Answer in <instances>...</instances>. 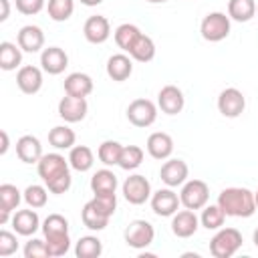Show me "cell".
<instances>
[{"instance_id":"obj_50","label":"cell","mask_w":258,"mask_h":258,"mask_svg":"<svg viewBox=\"0 0 258 258\" xmlns=\"http://www.w3.org/2000/svg\"><path fill=\"white\" fill-rule=\"evenodd\" d=\"M254 202H256V210H258V189L254 191Z\"/></svg>"},{"instance_id":"obj_17","label":"cell","mask_w":258,"mask_h":258,"mask_svg":"<svg viewBox=\"0 0 258 258\" xmlns=\"http://www.w3.org/2000/svg\"><path fill=\"white\" fill-rule=\"evenodd\" d=\"M40 67L48 75H60L69 67V54L60 46H48L40 52Z\"/></svg>"},{"instance_id":"obj_31","label":"cell","mask_w":258,"mask_h":258,"mask_svg":"<svg viewBox=\"0 0 258 258\" xmlns=\"http://www.w3.org/2000/svg\"><path fill=\"white\" fill-rule=\"evenodd\" d=\"M228 16L230 20H236V22H248L256 16V2L254 0H230Z\"/></svg>"},{"instance_id":"obj_33","label":"cell","mask_w":258,"mask_h":258,"mask_svg":"<svg viewBox=\"0 0 258 258\" xmlns=\"http://www.w3.org/2000/svg\"><path fill=\"white\" fill-rule=\"evenodd\" d=\"M103 254V242L97 236H83L75 244L77 258H99Z\"/></svg>"},{"instance_id":"obj_28","label":"cell","mask_w":258,"mask_h":258,"mask_svg":"<svg viewBox=\"0 0 258 258\" xmlns=\"http://www.w3.org/2000/svg\"><path fill=\"white\" fill-rule=\"evenodd\" d=\"M93 194H115L117 189V175L111 169H97L91 177Z\"/></svg>"},{"instance_id":"obj_2","label":"cell","mask_w":258,"mask_h":258,"mask_svg":"<svg viewBox=\"0 0 258 258\" xmlns=\"http://www.w3.org/2000/svg\"><path fill=\"white\" fill-rule=\"evenodd\" d=\"M218 206L230 218H250L256 212L254 191L248 187H226L218 196Z\"/></svg>"},{"instance_id":"obj_46","label":"cell","mask_w":258,"mask_h":258,"mask_svg":"<svg viewBox=\"0 0 258 258\" xmlns=\"http://www.w3.org/2000/svg\"><path fill=\"white\" fill-rule=\"evenodd\" d=\"M0 135H2V147H0V153L4 155V153L8 151V147H10V141H8V133H6V131H2Z\"/></svg>"},{"instance_id":"obj_47","label":"cell","mask_w":258,"mask_h":258,"mask_svg":"<svg viewBox=\"0 0 258 258\" xmlns=\"http://www.w3.org/2000/svg\"><path fill=\"white\" fill-rule=\"evenodd\" d=\"M81 4H85V6H99L103 0H79Z\"/></svg>"},{"instance_id":"obj_40","label":"cell","mask_w":258,"mask_h":258,"mask_svg":"<svg viewBox=\"0 0 258 258\" xmlns=\"http://www.w3.org/2000/svg\"><path fill=\"white\" fill-rule=\"evenodd\" d=\"M42 234H69V220L60 214H48L42 222Z\"/></svg>"},{"instance_id":"obj_37","label":"cell","mask_w":258,"mask_h":258,"mask_svg":"<svg viewBox=\"0 0 258 258\" xmlns=\"http://www.w3.org/2000/svg\"><path fill=\"white\" fill-rule=\"evenodd\" d=\"M46 12L50 16V20L54 22H64L73 16L75 12V0H48L46 4Z\"/></svg>"},{"instance_id":"obj_19","label":"cell","mask_w":258,"mask_h":258,"mask_svg":"<svg viewBox=\"0 0 258 258\" xmlns=\"http://www.w3.org/2000/svg\"><path fill=\"white\" fill-rule=\"evenodd\" d=\"M10 222H12L14 232L20 234V236H34L36 230L42 228L40 226V218H38V214H36L34 208H30V210H16L12 214V220Z\"/></svg>"},{"instance_id":"obj_1","label":"cell","mask_w":258,"mask_h":258,"mask_svg":"<svg viewBox=\"0 0 258 258\" xmlns=\"http://www.w3.org/2000/svg\"><path fill=\"white\" fill-rule=\"evenodd\" d=\"M71 163L69 159H64V155L60 153H44L40 157V161L36 163L38 175L44 181V185L48 187L50 194H67L71 189L73 177H71Z\"/></svg>"},{"instance_id":"obj_48","label":"cell","mask_w":258,"mask_h":258,"mask_svg":"<svg viewBox=\"0 0 258 258\" xmlns=\"http://www.w3.org/2000/svg\"><path fill=\"white\" fill-rule=\"evenodd\" d=\"M252 240H254V244H256V248H258V228L254 230V234H252Z\"/></svg>"},{"instance_id":"obj_15","label":"cell","mask_w":258,"mask_h":258,"mask_svg":"<svg viewBox=\"0 0 258 258\" xmlns=\"http://www.w3.org/2000/svg\"><path fill=\"white\" fill-rule=\"evenodd\" d=\"M83 34L85 38L91 42V44H103L109 40L111 36V24L105 16L101 14H95V16H89L85 20V26H83Z\"/></svg>"},{"instance_id":"obj_14","label":"cell","mask_w":258,"mask_h":258,"mask_svg":"<svg viewBox=\"0 0 258 258\" xmlns=\"http://www.w3.org/2000/svg\"><path fill=\"white\" fill-rule=\"evenodd\" d=\"M187 175H189V167L183 159H167L159 169V177L167 187L183 185L187 181Z\"/></svg>"},{"instance_id":"obj_8","label":"cell","mask_w":258,"mask_h":258,"mask_svg":"<svg viewBox=\"0 0 258 258\" xmlns=\"http://www.w3.org/2000/svg\"><path fill=\"white\" fill-rule=\"evenodd\" d=\"M127 119L135 127H149L157 119V105L149 99H135L127 107Z\"/></svg>"},{"instance_id":"obj_16","label":"cell","mask_w":258,"mask_h":258,"mask_svg":"<svg viewBox=\"0 0 258 258\" xmlns=\"http://www.w3.org/2000/svg\"><path fill=\"white\" fill-rule=\"evenodd\" d=\"M200 228V218L196 216L194 210H181V212H175L171 216V232L177 236V238H189L198 232Z\"/></svg>"},{"instance_id":"obj_7","label":"cell","mask_w":258,"mask_h":258,"mask_svg":"<svg viewBox=\"0 0 258 258\" xmlns=\"http://www.w3.org/2000/svg\"><path fill=\"white\" fill-rule=\"evenodd\" d=\"M121 189H123V198H125L129 204H133V206H141V204H145L147 200H151V183H149V179H147L145 175H141V173L129 175V177L123 181Z\"/></svg>"},{"instance_id":"obj_20","label":"cell","mask_w":258,"mask_h":258,"mask_svg":"<svg viewBox=\"0 0 258 258\" xmlns=\"http://www.w3.org/2000/svg\"><path fill=\"white\" fill-rule=\"evenodd\" d=\"M16 42L24 52H38L44 46V32L36 24H26L18 30Z\"/></svg>"},{"instance_id":"obj_23","label":"cell","mask_w":258,"mask_h":258,"mask_svg":"<svg viewBox=\"0 0 258 258\" xmlns=\"http://www.w3.org/2000/svg\"><path fill=\"white\" fill-rule=\"evenodd\" d=\"M16 155L22 163H38L42 153V145L38 141V137L34 135H22L16 141Z\"/></svg>"},{"instance_id":"obj_3","label":"cell","mask_w":258,"mask_h":258,"mask_svg":"<svg viewBox=\"0 0 258 258\" xmlns=\"http://www.w3.org/2000/svg\"><path fill=\"white\" fill-rule=\"evenodd\" d=\"M242 234L236 228H220L210 240V254L214 258H230L242 246Z\"/></svg>"},{"instance_id":"obj_5","label":"cell","mask_w":258,"mask_h":258,"mask_svg":"<svg viewBox=\"0 0 258 258\" xmlns=\"http://www.w3.org/2000/svg\"><path fill=\"white\" fill-rule=\"evenodd\" d=\"M210 200V187L206 181L202 179H187L183 185H181V191H179V202L183 208L187 210H202Z\"/></svg>"},{"instance_id":"obj_26","label":"cell","mask_w":258,"mask_h":258,"mask_svg":"<svg viewBox=\"0 0 258 258\" xmlns=\"http://www.w3.org/2000/svg\"><path fill=\"white\" fill-rule=\"evenodd\" d=\"M22 48L18 46V42H0V69L2 71H14V69H20L22 64Z\"/></svg>"},{"instance_id":"obj_32","label":"cell","mask_w":258,"mask_h":258,"mask_svg":"<svg viewBox=\"0 0 258 258\" xmlns=\"http://www.w3.org/2000/svg\"><path fill=\"white\" fill-rule=\"evenodd\" d=\"M75 141H77V135L67 125H56L48 131V143L54 149H71L75 147Z\"/></svg>"},{"instance_id":"obj_34","label":"cell","mask_w":258,"mask_h":258,"mask_svg":"<svg viewBox=\"0 0 258 258\" xmlns=\"http://www.w3.org/2000/svg\"><path fill=\"white\" fill-rule=\"evenodd\" d=\"M224 220H226V214L224 210L218 206V204H206L202 208V216H200V224L206 228V230H220L224 226Z\"/></svg>"},{"instance_id":"obj_29","label":"cell","mask_w":258,"mask_h":258,"mask_svg":"<svg viewBox=\"0 0 258 258\" xmlns=\"http://www.w3.org/2000/svg\"><path fill=\"white\" fill-rule=\"evenodd\" d=\"M141 34H143V32L139 30V26H135V24H131V22L119 24V26L115 28V32H113L117 46H119L121 50H125V52H129V48L135 44V40H137Z\"/></svg>"},{"instance_id":"obj_24","label":"cell","mask_w":258,"mask_h":258,"mask_svg":"<svg viewBox=\"0 0 258 258\" xmlns=\"http://www.w3.org/2000/svg\"><path fill=\"white\" fill-rule=\"evenodd\" d=\"M93 79L87 73H71L64 79V93L71 97H89L93 93Z\"/></svg>"},{"instance_id":"obj_51","label":"cell","mask_w":258,"mask_h":258,"mask_svg":"<svg viewBox=\"0 0 258 258\" xmlns=\"http://www.w3.org/2000/svg\"><path fill=\"white\" fill-rule=\"evenodd\" d=\"M256 16H258V4H256Z\"/></svg>"},{"instance_id":"obj_42","label":"cell","mask_w":258,"mask_h":258,"mask_svg":"<svg viewBox=\"0 0 258 258\" xmlns=\"http://www.w3.org/2000/svg\"><path fill=\"white\" fill-rule=\"evenodd\" d=\"M16 250H18L16 234H12V232H8V230H2V232H0V256H2V258L12 256Z\"/></svg>"},{"instance_id":"obj_12","label":"cell","mask_w":258,"mask_h":258,"mask_svg":"<svg viewBox=\"0 0 258 258\" xmlns=\"http://www.w3.org/2000/svg\"><path fill=\"white\" fill-rule=\"evenodd\" d=\"M183 105H185V97H183L181 89L175 87V85H165L157 93V107L165 115H177V113H181L183 111Z\"/></svg>"},{"instance_id":"obj_10","label":"cell","mask_w":258,"mask_h":258,"mask_svg":"<svg viewBox=\"0 0 258 258\" xmlns=\"http://www.w3.org/2000/svg\"><path fill=\"white\" fill-rule=\"evenodd\" d=\"M87 113H89V103L85 97L64 95L58 101V117L64 119V123H79L87 117Z\"/></svg>"},{"instance_id":"obj_25","label":"cell","mask_w":258,"mask_h":258,"mask_svg":"<svg viewBox=\"0 0 258 258\" xmlns=\"http://www.w3.org/2000/svg\"><path fill=\"white\" fill-rule=\"evenodd\" d=\"M81 220H83V224H85L89 230H93V232H101V230L107 228L111 216H107L101 208H97V204H95L93 200H89V202L83 206Z\"/></svg>"},{"instance_id":"obj_4","label":"cell","mask_w":258,"mask_h":258,"mask_svg":"<svg viewBox=\"0 0 258 258\" xmlns=\"http://www.w3.org/2000/svg\"><path fill=\"white\" fill-rule=\"evenodd\" d=\"M230 16H226L224 12H210L204 16L202 24H200V32L202 38L208 42H220L224 38H228L230 34Z\"/></svg>"},{"instance_id":"obj_27","label":"cell","mask_w":258,"mask_h":258,"mask_svg":"<svg viewBox=\"0 0 258 258\" xmlns=\"http://www.w3.org/2000/svg\"><path fill=\"white\" fill-rule=\"evenodd\" d=\"M69 163H71V167L75 171H81L83 173V171H89L93 167L95 155H93L91 147H87V145H75L69 151Z\"/></svg>"},{"instance_id":"obj_45","label":"cell","mask_w":258,"mask_h":258,"mask_svg":"<svg viewBox=\"0 0 258 258\" xmlns=\"http://www.w3.org/2000/svg\"><path fill=\"white\" fill-rule=\"evenodd\" d=\"M0 4H2L0 22H4V20H8V16H10V2H8V0H0Z\"/></svg>"},{"instance_id":"obj_41","label":"cell","mask_w":258,"mask_h":258,"mask_svg":"<svg viewBox=\"0 0 258 258\" xmlns=\"http://www.w3.org/2000/svg\"><path fill=\"white\" fill-rule=\"evenodd\" d=\"M24 258H50V252L46 248V242L40 240V238H32L24 244V250H22Z\"/></svg>"},{"instance_id":"obj_18","label":"cell","mask_w":258,"mask_h":258,"mask_svg":"<svg viewBox=\"0 0 258 258\" xmlns=\"http://www.w3.org/2000/svg\"><path fill=\"white\" fill-rule=\"evenodd\" d=\"M16 85L24 95H36L42 89V71L32 64H24L16 73Z\"/></svg>"},{"instance_id":"obj_9","label":"cell","mask_w":258,"mask_h":258,"mask_svg":"<svg viewBox=\"0 0 258 258\" xmlns=\"http://www.w3.org/2000/svg\"><path fill=\"white\" fill-rule=\"evenodd\" d=\"M246 109V97L242 95L240 89L236 87H228L218 95V111L228 117V119H236L244 113Z\"/></svg>"},{"instance_id":"obj_21","label":"cell","mask_w":258,"mask_h":258,"mask_svg":"<svg viewBox=\"0 0 258 258\" xmlns=\"http://www.w3.org/2000/svg\"><path fill=\"white\" fill-rule=\"evenodd\" d=\"M145 147H147V153L153 159L163 161V159H169L171 153H173V139H171V135H167L163 131H155L147 137Z\"/></svg>"},{"instance_id":"obj_43","label":"cell","mask_w":258,"mask_h":258,"mask_svg":"<svg viewBox=\"0 0 258 258\" xmlns=\"http://www.w3.org/2000/svg\"><path fill=\"white\" fill-rule=\"evenodd\" d=\"M93 202L97 204V208H101L107 216H113L117 210V196L115 194H95Z\"/></svg>"},{"instance_id":"obj_49","label":"cell","mask_w":258,"mask_h":258,"mask_svg":"<svg viewBox=\"0 0 258 258\" xmlns=\"http://www.w3.org/2000/svg\"><path fill=\"white\" fill-rule=\"evenodd\" d=\"M147 2H151V4H163V2H167V0H147Z\"/></svg>"},{"instance_id":"obj_44","label":"cell","mask_w":258,"mask_h":258,"mask_svg":"<svg viewBox=\"0 0 258 258\" xmlns=\"http://www.w3.org/2000/svg\"><path fill=\"white\" fill-rule=\"evenodd\" d=\"M44 8V0H16V10L24 16H34Z\"/></svg>"},{"instance_id":"obj_38","label":"cell","mask_w":258,"mask_h":258,"mask_svg":"<svg viewBox=\"0 0 258 258\" xmlns=\"http://www.w3.org/2000/svg\"><path fill=\"white\" fill-rule=\"evenodd\" d=\"M22 196H24V202H26L28 208L40 210V208H44L46 202H48V187H46V185L32 183V185H28V187L22 191Z\"/></svg>"},{"instance_id":"obj_11","label":"cell","mask_w":258,"mask_h":258,"mask_svg":"<svg viewBox=\"0 0 258 258\" xmlns=\"http://www.w3.org/2000/svg\"><path fill=\"white\" fill-rule=\"evenodd\" d=\"M179 206L181 202H179V196L173 191V187H161L155 194H151V210L155 216L169 218L177 212Z\"/></svg>"},{"instance_id":"obj_13","label":"cell","mask_w":258,"mask_h":258,"mask_svg":"<svg viewBox=\"0 0 258 258\" xmlns=\"http://www.w3.org/2000/svg\"><path fill=\"white\" fill-rule=\"evenodd\" d=\"M22 200H24V196L16 185H12V183L0 185V224L2 226L12 220V212H16V208L20 206Z\"/></svg>"},{"instance_id":"obj_35","label":"cell","mask_w":258,"mask_h":258,"mask_svg":"<svg viewBox=\"0 0 258 258\" xmlns=\"http://www.w3.org/2000/svg\"><path fill=\"white\" fill-rule=\"evenodd\" d=\"M121 151H123V145L119 141H113V139H107L99 145L97 149V157L103 165H119V157H121Z\"/></svg>"},{"instance_id":"obj_36","label":"cell","mask_w":258,"mask_h":258,"mask_svg":"<svg viewBox=\"0 0 258 258\" xmlns=\"http://www.w3.org/2000/svg\"><path fill=\"white\" fill-rule=\"evenodd\" d=\"M143 157H145V153L139 145H123V151H121V157H119V167L125 169V171L137 169L143 163Z\"/></svg>"},{"instance_id":"obj_30","label":"cell","mask_w":258,"mask_h":258,"mask_svg":"<svg viewBox=\"0 0 258 258\" xmlns=\"http://www.w3.org/2000/svg\"><path fill=\"white\" fill-rule=\"evenodd\" d=\"M129 56L133 60H137V62H149V60H153L155 58V42H153V38L147 36V34H141L135 40V44L129 48Z\"/></svg>"},{"instance_id":"obj_22","label":"cell","mask_w":258,"mask_h":258,"mask_svg":"<svg viewBox=\"0 0 258 258\" xmlns=\"http://www.w3.org/2000/svg\"><path fill=\"white\" fill-rule=\"evenodd\" d=\"M133 73V60L131 56L123 54V52H117V54H111L107 58V75L111 81H117V83H123L131 77Z\"/></svg>"},{"instance_id":"obj_6","label":"cell","mask_w":258,"mask_h":258,"mask_svg":"<svg viewBox=\"0 0 258 258\" xmlns=\"http://www.w3.org/2000/svg\"><path fill=\"white\" fill-rule=\"evenodd\" d=\"M123 238H125L127 246H131L135 250H143V248L151 246V242L155 238V228L147 220H133L127 224Z\"/></svg>"},{"instance_id":"obj_39","label":"cell","mask_w":258,"mask_h":258,"mask_svg":"<svg viewBox=\"0 0 258 258\" xmlns=\"http://www.w3.org/2000/svg\"><path fill=\"white\" fill-rule=\"evenodd\" d=\"M44 242H46L50 256H54V258L64 256L71 250V236L69 234H50V236H44Z\"/></svg>"}]
</instances>
